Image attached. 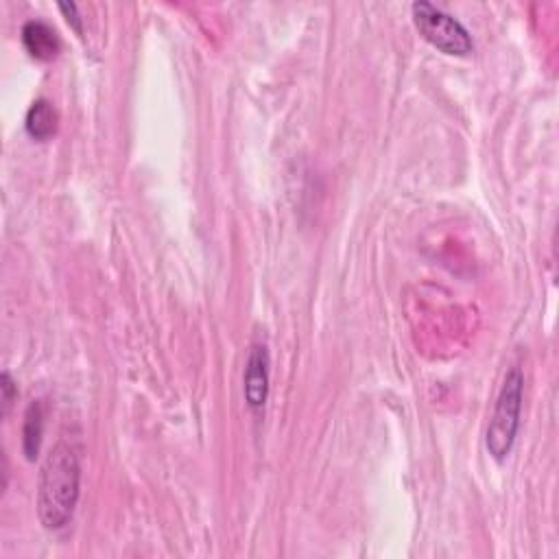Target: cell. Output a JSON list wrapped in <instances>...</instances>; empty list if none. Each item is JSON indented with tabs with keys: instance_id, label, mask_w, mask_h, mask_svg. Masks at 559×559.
<instances>
[{
	"instance_id": "6da1fadb",
	"label": "cell",
	"mask_w": 559,
	"mask_h": 559,
	"mask_svg": "<svg viewBox=\"0 0 559 559\" xmlns=\"http://www.w3.org/2000/svg\"><path fill=\"white\" fill-rule=\"evenodd\" d=\"M81 494V461L68 442H57L46 455L38 479V516L44 529L59 531L75 516Z\"/></svg>"
},
{
	"instance_id": "7a4b0ae2",
	"label": "cell",
	"mask_w": 559,
	"mask_h": 559,
	"mask_svg": "<svg viewBox=\"0 0 559 559\" xmlns=\"http://www.w3.org/2000/svg\"><path fill=\"white\" fill-rule=\"evenodd\" d=\"M522 396H525V376H522L520 367H511L496 396L494 413L485 433L487 453L496 461H503L516 444L522 415Z\"/></svg>"
},
{
	"instance_id": "3957f363",
	"label": "cell",
	"mask_w": 559,
	"mask_h": 559,
	"mask_svg": "<svg viewBox=\"0 0 559 559\" xmlns=\"http://www.w3.org/2000/svg\"><path fill=\"white\" fill-rule=\"evenodd\" d=\"M413 22L418 31L424 35V40L431 42L435 49L446 55H468L474 49L470 31L461 22L450 16L448 11L437 7L426 0H418L411 5Z\"/></svg>"
},
{
	"instance_id": "277c9868",
	"label": "cell",
	"mask_w": 559,
	"mask_h": 559,
	"mask_svg": "<svg viewBox=\"0 0 559 559\" xmlns=\"http://www.w3.org/2000/svg\"><path fill=\"white\" fill-rule=\"evenodd\" d=\"M269 378H271V354L267 343H252L247 354L245 374H243V396L252 411H263L269 398Z\"/></svg>"
},
{
	"instance_id": "5b68a950",
	"label": "cell",
	"mask_w": 559,
	"mask_h": 559,
	"mask_svg": "<svg viewBox=\"0 0 559 559\" xmlns=\"http://www.w3.org/2000/svg\"><path fill=\"white\" fill-rule=\"evenodd\" d=\"M22 44L31 57L40 59V62H49L62 51V40H59L57 31L44 20H27L22 27Z\"/></svg>"
},
{
	"instance_id": "8992f818",
	"label": "cell",
	"mask_w": 559,
	"mask_h": 559,
	"mask_svg": "<svg viewBox=\"0 0 559 559\" xmlns=\"http://www.w3.org/2000/svg\"><path fill=\"white\" fill-rule=\"evenodd\" d=\"M25 125L29 136H33L35 140H49L51 136H55L59 125V114L55 105L49 99L33 101L27 112Z\"/></svg>"
},
{
	"instance_id": "52a82bcc",
	"label": "cell",
	"mask_w": 559,
	"mask_h": 559,
	"mask_svg": "<svg viewBox=\"0 0 559 559\" xmlns=\"http://www.w3.org/2000/svg\"><path fill=\"white\" fill-rule=\"evenodd\" d=\"M44 435V400H33L25 413L22 424V450L29 461L40 455V444Z\"/></svg>"
},
{
	"instance_id": "ba28073f",
	"label": "cell",
	"mask_w": 559,
	"mask_h": 559,
	"mask_svg": "<svg viewBox=\"0 0 559 559\" xmlns=\"http://www.w3.org/2000/svg\"><path fill=\"white\" fill-rule=\"evenodd\" d=\"M0 391H3V415H9L11 404L18 398V387L9 372H3V378H0Z\"/></svg>"
},
{
	"instance_id": "9c48e42d",
	"label": "cell",
	"mask_w": 559,
	"mask_h": 559,
	"mask_svg": "<svg viewBox=\"0 0 559 559\" xmlns=\"http://www.w3.org/2000/svg\"><path fill=\"white\" fill-rule=\"evenodd\" d=\"M59 9L64 11L66 20L77 29V33H81L83 25H81V16H79V7L75 3H59Z\"/></svg>"
}]
</instances>
